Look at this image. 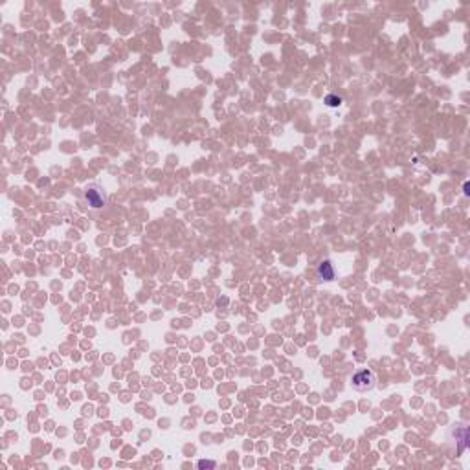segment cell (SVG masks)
Listing matches in <instances>:
<instances>
[{
  "instance_id": "cell-1",
  "label": "cell",
  "mask_w": 470,
  "mask_h": 470,
  "mask_svg": "<svg viewBox=\"0 0 470 470\" xmlns=\"http://www.w3.org/2000/svg\"><path fill=\"white\" fill-rule=\"evenodd\" d=\"M351 388L355 391H360V393H366V391H371L376 386V375L371 369H358L355 375L351 376Z\"/></svg>"
},
{
  "instance_id": "cell-2",
  "label": "cell",
  "mask_w": 470,
  "mask_h": 470,
  "mask_svg": "<svg viewBox=\"0 0 470 470\" xmlns=\"http://www.w3.org/2000/svg\"><path fill=\"white\" fill-rule=\"evenodd\" d=\"M83 200L92 210H101V208L107 206V193L98 184H90L83 191Z\"/></svg>"
},
{
  "instance_id": "cell-3",
  "label": "cell",
  "mask_w": 470,
  "mask_h": 470,
  "mask_svg": "<svg viewBox=\"0 0 470 470\" xmlns=\"http://www.w3.org/2000/svg\"><path fill=\"white\" fill-rule=\"evenodd\" d=\"M316 276L320 281H333L336 278V270H334V265L331 263L329 259L321 261L318 267H316Z\"/></svg>"
},
{
  "instance_id": "cell-4",
  "label": "cell",
  "mask_w": 470,
  "mask_h": 470,
  "mask_svg": "<svg viewBox=\"0 0 470 470\" xmlns=\"http://www.w3.org/2000/svg\"><path fill=\"white\" fill-rule=\"evenodd\" d=\"M456 439H457V456H461L465 448L468 447V428L466 426H456Z\"/></svg>"
},
{
  "instance_id": "cell-5",
  "label": "cell",
  "mask_w": 470,
  "mask_h": 470,
  "mask_svg": "<svg viewBox=\"0 0 470 470\" xmlns=\"http://www.w3.org/2000/svg\"><path fill=\"white\" fill-rule=\"evenodd\" d=\"M325 103L329 105V107H338V105H342V98H340V96L329 94L325 98Z\"/></svg>"
},
{
  "instance_id": "cell-6",
  "label": "cell",
  "mask_w": 470,
  "mask_h": 470,
  "mask_svg": "<svg viewBox=\"0 0 470 470\" xmlns=\"http://www.w3.org/2000/svg\"><path fill=\"white\" fill-rule=\"evenodd\" d=\"M215 461H198V468H215Z\"/></svg>"
}]
</instances>
